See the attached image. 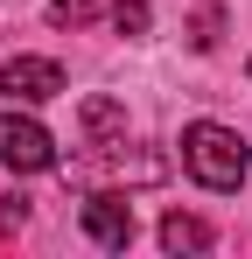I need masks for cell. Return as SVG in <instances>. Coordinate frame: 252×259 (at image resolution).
Instances as JSON below:
<instances>
[{"mask_svg":"<svg viewBox=\"0 0 252 259\" xmlns=\"http://www.w3.org/2000/svg\"><path fill=\"white\" fill-rule=\"evenodd\" d=\"M147 21H154L147 0H112V28H119V35H147Z\"/></svg>","mask_w":252,"mask_h":259,"instance_id":"52a82bcc","label":"cell"},{"mask_svg":"<svg viewBox=\"0 0 252 259\" xmlns=\"http://www.w3.org/2000/svg\"><path fill=\"white\" fill-rule=\"evenodd\" d=\"M91 14H98V0H49V21L56 28H84Z\"/></svg>","mask_w":252,"mask_h":259,"instance_id":"ba28073f","label":"cell"},{"mask_svg":"<svg viewBox=\"0 0 252 259\" xmlns=\"http://www.w3.org/2000/svg\"><path fill=\"white\" fill-rule=\"evenodd\" d=\"M56 91H63V63H49V56H14V63H0V98L42 105V98H56Z\"/></svg>","mask_w":252,"mask_h":259,"instance_id":"277c9868","label":"cell"},{"mask_svg":"<svg viewBox=\"0 0 252 259\" xmlns=\"http://www.w3.org/2000/svg\"><path fill=\"white\" fill-rule=\"evenodd\" d=\"M0 168H14V175L56 168V140H49V126L28 119V112H0Z\"/></svg>","mask_w":252,"mask_h":259,"instance_id":"7a4b0ae2","label":"cell"},{"mask_svg":"<svg viewBox=\"0 0 252 259\" xmlns=\"http://www.w3.org/2000/svg\"><path fill=\"white\" fill-rule=\"evenodd\" d=\"M161 245H168V252H210V224H203V217L168 210L161 217Z\"/></svg>","mask_w":252,"mask_h":259,"instance_id":"8992f818","label":"cell"},{"mask_svg":"<svg viewBox=\"0 0 252 259\" xmlns=\"http://www.w3.org/2000/svg\"><path fill=\"white\" fill-rule=\"evenodd\" d=\"M84 140L91 147H119L126 140V105L119 98H84Z\"/></svg>","mask_w":252,"mask_h":259,"instance_id":"5b68a950","label":"cell"},{"mask_svg":"<svg viewBox=\"0 0 252 259\" xmlns=\"http://www.w3.org/2000/svg\"><path fill=\"white\" fill-rule=\"evenodd\" d=\"M182 168L203 189H238L252 168V147L231 126H217V119H196V126H182Z\"/></svg>","mask_w":252,"mask_h":259,"instance_id":"6da1fadb","label":"cell"},{"mask_svg":"<svg viewBox=\"0 0 252 259\" xmlns=\"http://www.w3.org/2000/svg\"><path fill=\"white\" fill-rule=\"evenodd\" d=\"M84 231H91L105 252H126V245H133V203L112 196V189H84Z\"/></svg>","mask_w":252,"mask_h":259,"instance_id":"3957f363","label":"cell"},{"mask_svg":"<svg viewBox=\"0 0 252 259\" xmlns=\"http://www.w3.org/2000/svg\"><path fill=\"white\" fill-rule=\"evenodd\" d=\"M189 42H196V49H210V42H217V14H196V35H189Z\"/></svg>","mask_w":252,"mask_h":259,"instance_id":"9c48e42d","label":"cell"}]
</instances>
